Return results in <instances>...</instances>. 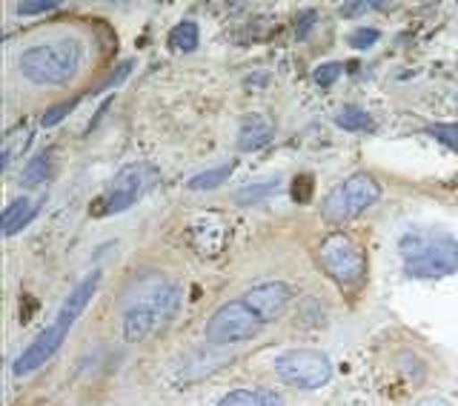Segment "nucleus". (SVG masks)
Here are the masks:
<instances>
[{"instance_id":"15","label":"nucleus","mask_w":458,"mask_h":406,"mask_svg":"<svg viewBox=\"0 0 458 406\" xmlns=\"http://www.w3.org/2000/svg\"><path fill=\"white\" fill-rule=\"evenodd\" d=\"M233 169H235V161H229V164H221V166H215V169L200 172V175H195V178L190 181V190H195V192L215 190V186H221L229 175H233Z\"/></svg>"},{"instance_id":"7","label":"nucleus","mask_w":458,"mask_h":406,"mask_svg":"<svg viewBox=\"0 0 458 406\" xmlns=\"http://www.w3.org/2000/svg\"><path fill=\"white\" fill-rule=\"evenodd\" d=\"M381 198V186L372 175H358L335 183L333 190L327 192L324 203H321V217L327 224H350L358 215L367 212L372 203H378Z\"/></svg>"},{"instance_id":"2","label":"nucleus","mask_w":458,"mask_h":406,"mask_svg":"<svg viewBox=\"0 0 458 406\" xmlns=\"http://www.w3.org/2000/svg\"><path fill=\"white\" fill-rule=\"evenodd\" d=\"M143 292L147 295L135 298L121 315V335L126 343H143L152 338L157 329H164L178 315L183 303L181 286L169 281H157Z\"/></svg>"},{"instance_id":"26","label":"nucleus","mask_w":458,"mask_h":406,"mask_svg":"<svg viewBox=\"0 0 458 406\" xmlns=\"http://www.w3.org/2000/svg\"><path fill=\"white\" fill-rule=\"evenodd\" d=\"M415 406H450L444 398H424V401H419Z\"/></svg>"},{"instance_id":"12","label":"nucleus","mask_w":458,"mask_h":406,"mask_svg":"<svg viewBox=\"0 0 458 406\" xmlns=\"http://www.w3.org/2000/svg\"><path fill=\"white\" fill-rule=\"evenodd\" d=\"M38 215V203L29 200V198H21L9 203V207L4 209V235L12 238L14 232H21L26 224H32V217Z\"/></svg>"},{"instance_id":"4","label":"nucleus","mask_w":458,"mask_h":406,"mask_svg":"<svg viewBox=\"0 0 458 406\" xmlns=\"http://www.w3.org/2000/svg\"><path fill=\"white\" fill-rule=\"evenodd\" d=\"M404 269L410 278H444L458 272V241L433 232H410L401 241Z\"/></svg>"},{"instance_id":"22","label":"nucleus","mask_w":458,"mask_h":406,"mask_svg":"<svg viewBox=\"0 0 458 406\" xmlns=\"http://www.w3.org/2000/svg\"><path fill=\"white\" fill-rule=\"evenodd\" d=\"M378 38H381L378 29H355V32L350 35V47L352 49H369V47H376Z\"/></svg>"},{"instance_id":"9","label":"nucleus","mask_w":458,"mask_h":406,"mask_svg":"<svg viewBox=\"0 0 458 406\" xmlns=\"http://www.w3.org/2000/svg\"><path fill=\"white\" fill-rule=\"evenodd\" d=\"M272 369H276L281 384L293 386V389H307V393L327 386L329 381H333V375H335L333 360H329L318 350H290V352H281L276 358V364H272Z\"/></svg>"},{"instance_id":"21","label":"nucleus","mask_w":458,"mask_h":406,"mask_svg":"<svg viewBox=\"0 0 458 406\" xmlns=\"http://www.w3.org/2000/svg\"><path fill=\"white\" fill-rule=\"evenodd\" d=\"M312 192H315V181L312 175H298L293 181V200L295 203H310L312 200Z\"/></svg>"},{"instance_id":"16","label":"nucleus","mask_w":458,"mask_h":406,"mask_svg":"<svg viewBox=\"0 0 458 406\" xmlns=\"http://www.w3.org/2000/svg\"><path fill=\"white\" fill-rule=\"evenodd\" d=\"M49 175H52L49 155H38V157H32V161L23 166L21 183H26V186H40L43 181H49Z\"/></svg>"},{"instance_id":"1","label":"nucleus","mask_w":458,"mask_h":406,"mask_svg":"<svg viewBox=\"0 0 458 406\" xmlns=\"http://www.w3.org/2000/svg\"><path fill=\"white\" fill-rule=\"evenodd\" d=\"M98 286H100V269H92L75 289H72L69 298L61 303V312L55 315V321L26 346L18 360H14L12 372L18 375V378L32 375L35 369H40L43 364H47V360H52V355L61 350L64 341L69 338V329L78 324V317L86 312V307H89V300L95 298Z\"/></svg>"},{"instance_id":"11","label":"nucleus","mask_w":458,"mask_h":406,"mask_svg":"<svg viewBox=\"0 0 458 406\" xmlns=\"http://www.w3.org/2000/svg\"><path fill=\"white\" fill-rule=\"evenodd\" d=\"M218 406H284V398L276 389H233L226 393Z\"/></svg>"},{"instance_id":"3","label":"nucleus","mask_w":458,"mask_h":406,"mask_svg":"<svg viewBox=\"0 0 458 406\" xmlns=\"http://www.w3.org/2000/svg\"><path fill=\"white\" fill-rule=\"evenodd\" d=\"M83 47L75 38H57L21 55V75L38 86H64L78 75Z\"/></svg>"},{"instance_id":"24","label":"nucleus","mask_w":458,"mask_h":406,"mask_svg":"<svg viewBox=\"0 0 458 406\" xmlns=\"http://www.w3.org/2000/svg\"><path fill=\"white\" fill-rule=\"evenodd\" d=\"M57 4L55 0H43V4H32V0H23V4H18V12L21 14H43V12H55Z\"/></svg>"},{"instance_id":"17","label":"nucleus","mask_w":458,"mask_h":406,"mask_svg":"<svg viewBox=\"0 0 458 406\" xmlns=\"http://www.w3.org/2000/svg\"><path fill=\"white\" fill-rule=\"evenodd\" d=\"M272 192H278V181H264V183H250L243 190L235 192L238 203H258V200H267Z\"/></svg>"},{"instance_id":"6","label":"nucleus","mask_w":458,"mask_h":406,"mask_svg":"<svg viewBox=\"0 0 458 406\" xmlns=\"http://www.w3.org/2000/svg\"><path fill=\"white\" fill-rule=\"evenodd\" d=\"M267 326L269 324L261 317V312L241 295L235 300L221 303V307L212 312V317L204 326V338L207 343H215V346H229V343H243V341L258 338Z\"/></svg>"},{"instance_id":"25","label":"nucleus","mask_w":458,"mask_h":406,"mask_svg":"<svg viewBox=\"0 0 458 406\" xmlns=\"http://www.w3.org/2000/svg\"><path fill=\"white\" fill-rule=\"evenodd\" d=\"M367 9H372V4H350V6H341V14H344V18H350V14L367 12Z\"/></svg>"},{"instance_id":"19","label":"nucleus","mask_w":458,"mask_h":406,"mask_svg":"<svg viewBox=\"0 0 458 406\" xmlns=\"http://www.w3.org/2000/svg\"><path fill=\"white\" fill-rule=\"evenodd\" d=\"M341 72H344V66L338 63V61H333V63H321L318 69H315V83L321 86V89H329L338 78H341Z\"/></svg>"},{"instance_id":"8","label":"nucleus","mask_w":458,"mask_h":406,"mask_svg":"<svg viewBox=\"0 0 458 406\" xmlns=\"http://www.w3.org/2000/svg\"><path fill=\"white\" fill-rule=\"evenodd\" d=\"M161 181L157 169L147 161H138V164H126L123 169H118V175L109 183V190L98 198L92 215H118L126 212L129 207L147 195L152 186Z\"/></svg>"},{"instance_id":"10","label":"nucleus","mask_w":458,"mask_h":406,"mask_svg":"<svg viewBox=\"0 0 458 406\" xmlns=\"http://www.w3.org/2000/svg\"><path fill=\"white\" fill-rule=\"evenodd\" d=\"M272 123L267 118H261V114H252V118H247L241 123V135H238V149L243 152H252V149H261L267 147V143L272 140Z\"/></svg>"},{"instance_id":"14","label":"nucleus","mask_w":458,"mask_h":406,"mask_svg":"<svg viewBox=\"0 0 458 406\" xmlns=\"http://www.w3.org/2000/svg\"><path fill=\"white\" fill-rule=\"evenodd\" d=\"M198 40H200V29H198L195 21H181L169 32L172 49H178V52H192V49H198Z\"/></svg>"},{"instance_id":"18","label":"nucleus","mask_w":458,"mask_h":406,"mask_svg":"<svg viewBox=\"0 0 458 406\" xmlns=\"http://www.w3.org/2000/svg\"><path fill=\"white\" fill-rule=\"evenodd\" d=\"M436 140H441L444 147H450L453 152H458V123H433L427 129Z\"/></svg>"},{"instance_id":"13","label":"nucleus","mask_w":458,"mask_h":406,"mask_svg":"<svg viewBox=\"0 0 458 406\" xmlns=\"http://www.w3.org/2000/svg\"><path fill=\"white\" fill-rule=\"evenodd\" d=\"M335 123L344 129V132H372V129H376V121L358 106H344L335 114Z\"/></svg>"},{"instance_id":"20","label":"nucleus","mask_w":458,"mask_h":406,"mask_svg":"<svg viewBox=\"0 0 458 406\" xmlns=\"http://www.w3.org/2000/svg\"><path fill=\"white\" fill-rule=\"evenodd\" d=\"M78 100H81V97H72V100H64V104L52 106V109L40 118V123H43V126H55V123H61V121L66 118V114L78 106Z\"/></svg>"},{"instance_id":"23","label":"nucleus","mask_w":458,"mask_h":406,"mask_svg":"<svg viewBox=\"0 0 458 406\" xmlns=\"http://www.w3.org/2000/svg\"><path fill=\"white\" fill-rule=\"evenodd\" d=\"M129 72H132V63H129V61H126V63H121V66L114 69V72H112V75H109L104 83L98 86L95 95H98V92H106V89H112V86H121V83H123V78L129 75Z\"/></svg>"},{"instance_id":"5","label":"nucleus","mask_w":458,"mask_h":406,"mask_svg":"<svg viewBox=\"0 0 458 406\" xmlns=\"http://www.w3.org/2000/svg\"><path fill=\"white\" fill-rule=\"evenodd\" d=\"M321 272L344 292H358L367 281V255L352 235L347 232H333L318 243L315 252Z\"/></svg>"}]
</instances>
